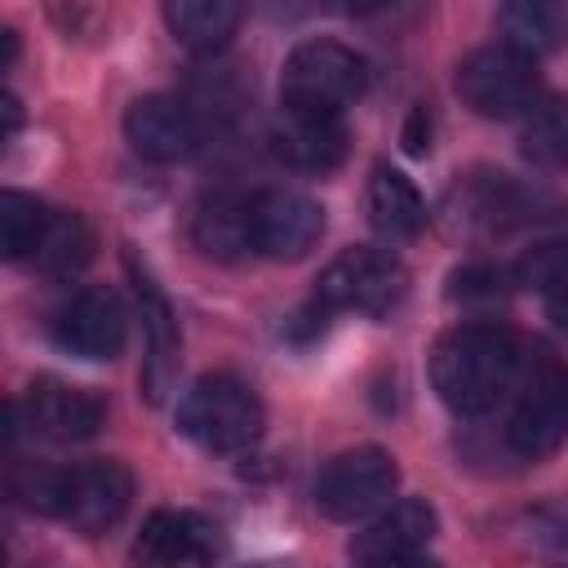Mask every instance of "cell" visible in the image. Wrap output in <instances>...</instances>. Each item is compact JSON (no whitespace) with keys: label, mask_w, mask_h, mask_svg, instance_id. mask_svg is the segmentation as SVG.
Listing matches in <instances>:
<instances>
[{"label":"cell","mask_w":568,"mask_h":568,"mask_svg":"<svg viewBox=\"0 0 568 568\" xmlns=\"http://www.w3.org/2000/svg\"><path fill=\"white\" fill-rule=\"evenodd\" d=\"M49 333H53V342L67 355H80V359H115L124 351L129 315H124V302L111 288H80V293H71L49 315Z\"/></svg>","instance_id":"cell-11"},{"label":"cell","mask_w":568,"mask_h":568,"mask_svg":"<svg viewBox=\"0 0 568 568\" xmlns=\"http://www.w3.org/2000/svg\"><path fill=\"white\" fill-rule=\"evenodd\" d=\"M439 532V515L422 497H404L386 506L368 528L351 537V559L355 564H377V559H404V555H426L430 537Z\"/></svg>","instance_id":"cell-15"},{"label":"cell","mask_w":568,"mask_h":568,"mask_svg":"<svg viewBox=\"0 0 568 568\" xmlns=\"http://www.w3.org/2000/svg\"><path fill=\"white\" fill-rule=\"evenodd\" d=\"M164 22H169V31H173V40L182 49L213 53L235 36L240 4H231V0H169L164 4Z\"/></svg>","instance_id":"cell-20"},{"label":"cell","mask_w":568,"mask_h":568,"mask_svg":"<svg viewBox=\"0 0 568 568\" xmlns=\"http://www.w3.org/2000/svg\"><path fill=\"white\" fill-rule=\"evenodd\" d=\"M18 413H22L27 430L36 439H49V444H80V439L98 435V426L106 422L102 395L71 386V382H58V377L31 382Z\"/></svg>","instance_id":"cell-12"},{"label":"cell","mask_w":568,"mask_h":568,"mask_svg":"<svg viewBox=\"0 0 568 568\" xmlns=\"http://www.w3.org/2000/svg\"><path fill=\"white\" fill-rule=\"evenodd\" d=\"M346 124L342 115H284L275 133V155L302 173H333L346 160Z\"/></svg>","instance_id":"cell-16"},{"label":"cell","mask_w":568,"mask_h":568,"mask_svg":"<svg viewBox=\"0 0 568 568\" xmlns=\"http://www.w3.org/2000/svg\"><path fill=\"white\" fill-rule=\"evenodd\" d=\"M368 222L386 240H413L426 226V200L399 169L377 164L368 178Z\"/></svg>","instance_id":"cell-17"},{"label":"cell","mask_w":568,"mask_h":568,"mask_svg":"<svg viewBox=\"0 0 568 568\" xmlns=\"http://www.w3.org/2000/svg\"><path fill=\"white\" fill-rule=\"evenodd\" d=\"M129 275H133V293H138V315H142V395L151 404H164V395L173 390L178 377V320L169 297L160 293V284L146 275V266H138V257L129 253Z\"/></svg>","instance_id":"cell-13"},{"label":"cell","mask_w":568,"mask_h":568,"mask_svg":"<svg viewBox=\"0 0 568 568\" xmlns=\"http://www.w3.org/2000/svg\"><path fill=\"white\" fill-rule=\"evenodd\" d=\"M253 568H280V564H253Z\"/></svg>","instance_id":"cell-28"},{"label":"cell","mask_w":568,"mask_h":568,"mask_svg":"<svg viewBox=\"0 0 568 568\" xmlns=\"http://www.w3.org/2000/svg\"><path fill=\"white\" fill-rule=\"evenodd\" d=\"M129 501H133L129 466H120L111 457H89V462H75V466H58L49 515L71 524L84 537H98V532H106L124 519Z\"/></svg>","instance_id":"cell-4"},{"label":"cell","mask_w":568,"mask_h":568,"mask_svg":"<svg viewBox=\"0 0 568 568\" xmlns=\"http://www.w3.org/2000/svg\"><path fill=\"white\" fill-rule=\"evenodd\" d=\"M262 399L231 373L200 377L178 404V430L209 453H240L262 439Z\"/></svg>","instance_id":"cell-3"},{"label":"cell","mask_w":568,"mask_h":568,"mask_svg":"<svg viewBox=\"0 0 568 568\" xmlns=\"http://www.w3.org/2000/svg\"><path fill=\"white\" fill-rule=\"evenodd\" d=\"M404 297V266L395 253L355 244L342 248L315 280V306L320 311H355V315H382Z\"/></svg>","instance_id":"cell-5"},{"label":"cell","mask_w":568,"mask_h":568,"mask_svg":"<svg viewBox=\"0 0 568 568\" xmlns=\"http://www.w3.org/2000/svg\"><path fill=\"white\" fill-rule=\"evenodd\" d=\"M568 439V368L541 359V368L524 382L519 404L506 422V444L519 457H546Z\"/></svg>","instance_id":"cell-10"},{"label":"cell","mask_w":568,"mask_h":568,"mask_svg":"<svg viewBox=\"0 0 568 568\" xmlns=\"http://www.w3.org/2000/svg\"><path fill=\"white\" fill-rule=\"evenodd\" d=\"M395 484H399V466L386 448H373V444L346 448L320 470L315 506L328 519H359V515L377 510L382 501H390Z\"/></svg>","instance_id":"cell-7"},{"label":"cell","mask_w":568,"mask_h":568,"mask_svg":"<svg viewBox=\"0 0 568 568\" xmlns=\"http://www.w3.org/2000/svg\"><path fill=\"white\" fill-rule=\"evenodd\" d=\"M519 151L537 169H568V98H546L524 115Z\"/></svg>","instance_id":"cell-21"},{"label":"cell","mask_w":568,"mask_h":568,"mask_svg":"<svg viewBox=\"0 0 568 568\" xmlns=\"http://www.w3.org/2000/svg\"><path fill=\"white\" fill-rule=\"evenodd\" d=\"M550 324H555V328H559V333H568V293H564V297H555V302H550Z\"/></svg>","instance_id":"cell-27"},{"label":"cell","mask_w":568,"mask_h":568,"mask_svg":"<svg viewBox=\"0 0 568 568\" xmlns=\"http://www.w3.org/2000/svg\"><path fill=\"white\" fill-rule=\"evenodd\" d=\"M515 284L528 293H546L550 302L568 293V240H541L515 262Z\"/></svg>","instance_id":"cell-24"},{"label":"cell","mask_w":568,"mask_h":568,"mask_svg":"<svg viewBox=\"0 0 568 568\" xmlns=\"http://www.w3.org/2000/svg\"><path fill=\"white\" fill-rule=\"evenodd\" d=\"M368 89V62L342 40H302L280 71L284 115H342Z\"/></svg>","instance_id":"cell-2"},{"label":"cell","mask_w":568,"mask_h":568,"mask_svg":"<svg viewBox=\"0 0 568 568\" xmlns=\"http://www.w3.org/2000/svg\"><path fill=\"white\" fill-rule=\"evenodd\" d=\"M524 346L506 324H457L430 351V386L457 417L488 413L519 377Z\"/></svg>","instance_id":"cell-1"},{"label":"cell","mask_w":568,"mask_h":568,"mask_svg":"<svg viewBox=\"0 0 568 568\" xmlns=\"http://www.w3.org/2000/svg\"><path fill=\"white\" fill-rule=\"evenodd\" d=\"M497 27H501V44L524 53V58H541L550 49H559L568 40V13L550 0H510L497 9Z\"/></svg>","instance_id":"cell-19"},{"label":"cell","mask_w":568,"mask_h":568,"mask_svg":"<svg viewBox=\"0 0 568 568\" xmlns=\"http://www.w3.org/2000/svg\"><path fill=\"white\" fill-rule=\"evenodd\" d=\"M124 138L129 146L151 160V164H178L200 146V124L191 115V106H182L178 98L164 93H146L138 102H129L124 111Z\"/></svg>","instance_id":"cell-14"},{"label":"cell","mask_w":568,"mask_h":568,"mask_svg":"<svg viewBox=\"0 0 568 568\" xmlns=\"http://www.w3.org/2000/svg\"><path fill=\"white\" fill-rule=\"evenodd\" d=\"M49 222L53 213L27 195V191H4L0 195V253L9 262H22V257H36L44 235H49Z\"/></svg>","instance_id":"cell-22"},{"label":"cell","mask_w":568,"mask_h":568,"mask_svg":"<svg viewBox=\"0 0 568 568\" xmlns=\"http://www.w3.org/2000/svg\"><path fill=\"white\" fill-rule=\"evenodd\" d=\"M422 124H430V120H426V111L417 106V111L408 115V133H404V146H408L413 155H426V151H430V142H426L430 133H422Z\"/></svg>","instance_id":"cell-25"},{"label":"cell","mask_w":568,"mask_h":568,"mask_svg":"<svg viewBox=\"0 0 568 568\" xmlns=\"http://www.w3.org/2000/svg\"><path fill=\"white\" fill-rule=\"evenodd\" d=\"M355 568H439L430 555H404V559H377V564H355Z\"/></svg>","instance_id":"cell-26"},{"label":"cell","mask_w":568,"mask_h":568,"mask_svg":"<svg viewBox=\"0 0 568 568\" xmlns=\"http://www.w3.org/2000/svg\"><path fill=\"white\" fill-rule=\"evenodd\" d=\"M453 89H457L462 106H470L475 115L510 120L524 106H532V98H537V62L506 44H488L457 62Z\"/></svg>","instance_id":"cell-6"},{"label":"cell","mask_w":568,"mask_h":568,"mask_svg":"<svg viewBox=\"0 0 568 568\" xmlns=\"http://www.w3.org/2000/svg\"><path fill=\"white\" fill-rule=\"evenodd\" d=\"M226 550L222 528L200 510H151L138 541L133 564L138 568H213Z\"/></svg>","instance_id":"cell-8"},{"label":"cell","mask_w":568,"mask_h":568,"mask_svg":"<svg viewBox=\"0 0 568 568\" xmlns=\"http://www.w3.org/2000/svg\"><path fill=\"white\" fill-rule=\"evenodd\" d=\"M89 257H93V231H89V222L80 213H53L49 235H44V244H40V253L31 262L40 271H49V275H71Z\"/></svg>","instance_id":"cell-23"},{"label":"cell","mask_w":568,"mask_h":568,"mask_svg":"<svg viewBox=\"0 0 568 568\" xmlns=\"http://www.w3.org/2000/svg\"><path fill=\"white\" fill-rule=\"evenodd\" d=\"M191 240L209 257H240L244 248H253V235H248V195H235V191L204 195L200 209H195V217H191Z\"/></svg>","instance_id":"cell-18"},{"label":"cell","mask_w":568,"mask_h":568,"mask_svg":"<svg viewBox=\"0 0 568 568\" xmlns=\"http://www.w3.org/2000/svg\"><path fill=\"white\" fill-rule=\"evenodd\" d=\"M248 235L253 253L271 262H297L306 257L324 235V209L302 191H257L248 195Z\"/></svg>","instance_id":"cell-9"}]
</instances>
